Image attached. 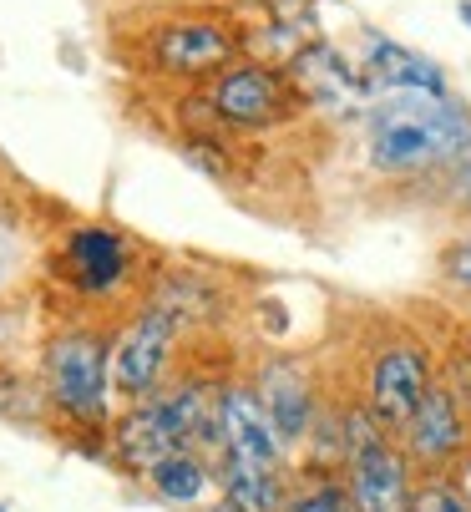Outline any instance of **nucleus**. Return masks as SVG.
<instances>
[{"instance_id": "nucleus-10", "label": "nucleus", "mask_w": 471, "mask_h": 512, "mask_svg": "<svg viewBox=\"0 0 471 512\" xmlns=\"http://www.w3.org/2000/svg\"><path fill=\"white\" fill-rule=\"evenodd\" d=\"M127 274V249L112 229H76L66 239V279L87 295H107Z\"/></svg>"}, {"instance_id": "nucleus-5", "label": "nucleus", "mask_w": 471, "mask_h": 512, "mask_svg": "<svg viewBox=\"0 0 471 512\" xmlns=\"http://www.w3.org/2000/svg\"><path fill=\"white\" fill-rule=\"evenodd\" d=\"M51 396L71 416L97 421L107 411V340L102 335H61L46 350Z\"/></svg>"}, {"instance_id": "nucleus-3", "label": "nucleus", "mask_w": 471, "mask_h": 512, "mask_svg": "<svg viewBox=\"0 0 471 512\" xmlns=\"http://www.w3.org/2000/svg\"><path fill=\"white\" fill-rule=\"evenodd\" d=\"M350 497L355 512H411L406 462L385 442V426L370 416H350Z\"/></svg>"}, {"instance_id": "nucleus-9", "label": "nucleus", "mask_w": 471, "mask_h": 512, "mask_svg": "<svg viewBox=\"0 0 471 512\" xmlns=\"http://www.w3.org/2000/svg\"><path fill=\"white\" fill-rule=\"evenodd\" d=\"M284 82L264 66H239L213 87V112L233 127H264L274 117H284Z\"/></svg>"}, {"instance_id": "nucleus-14", "label": "nucleus", "mask_w": 471, "mask_h": 512, "mask_svg": "<svg viewBox=\"0 0 471 512\" xmlns=\"http://www.w3.org/2000/svg\"><path fill=\"white\" fill-rule=\"evenodd\" d=\"M147 482H152L157 497H168V502H198L203 487H208V472H203L198 457H188V452H168L163 462H152V467H147Z\"/></svg>"}, {"instance_id": "nucleus-1", "label": "nucleus", "mask_w": 471, "mask_h": 512, "mask_svg": "<svg viewBox=\"0 0 471 512\" xmlns=\"http://www.w3.org/2000/svg\"><path fill=\"white\" fill-rule=\"evenodd\" d=\"M471 153V117L441 92H390L370 122V158L385 173H416Z\"/></svg>"}, {"instance_id": "nucleus-2", "label": "nucleus", "mask_w": 471, "mask_h": 512, "mask_svg": "<svg viewBox=\"0 0 471 512\" xmlns=\"http://www.w3.org/2000/svg\"><path fill=\"white\" fill-rule=\"evenodd\" d=\"M218 436H223V487L233 507L244 512H274L279 487V426L254 391H223L218 396Z\"/></svg>"}, {"instance_id": "nucleus-6", "label": "nucleus", "mask_w": 471, "mask_h": 512, "mask_svg": "<svg viewBox=\"0 0 471 512\" xmlns=\"http://www.w3.org/2000/svg\"><path fill=\"white\" fill-rule=\"evenodd\" d=\"M426 391H431V371L416 345L380 350L375 371H370V411L380 426H406L416 416V406L426 401Z\"/></svg>"}, {"instance_id": "nucleus-8", "label": "nucleus", "mask_w": 471, "mask_h": 512, "mask_svg": "<svg viewBox=\"0 0 471 512\" xmlns=\"http://www.w3.org/2000/svg\"><path fill=\"white\" fill-rule=\"evenodd\" d=\"M233 46L239 41L218 21H178V26L157 31V66L178 71V77H203V71L228 66Z\"/></svg>"}, {"instance_id": "nucleus-18", "label": "nucleus", "mask_w": 471, "mask_h": 512, "mask_svg": "<svg viewBox=\"0 0 471 512\" xmlns=\"http://www.w3.org/2000/svg\"><path fill=\"white\" fill-rule=\"evenodd\" d=\"M11 269H16V234L0 224V284L11 279Z\"/></svg>"}, {"instance_id": "nucleus-7", "label": "nucleus", "mask_w": 471, "mask_h": 512, "mask_svg": "<svg viewBox=\"0 0 471 512\" xmlns=\"http://www.w3.org/2000/svg\"><path fill=\"white\" fill-rule=\"evenodd\" d=\"M168 350H173V315L168 310H147L132 335L117 345L112 355V376L127 396H147L157 386V376H163V365H168Z\"/></svg>"}, {"instance_id": "nucleus-20", "label": "nucleus", "mask_w": 471, "mask_h": 512, "mask_svg": "<svg viewBox=\"0 0 471 512\" xmlns=\"http://www.w3.org/2000/svg\"><path fill=\"white\" fill-rule=\"evenodd\" d=\"M461 188H466V203H471V173H466V178H461Z\"/></svg>"}, {"instance_id": "nucleus-17", "label": "nucleus", "mask_w": 471, "mask_h": 512, "mask_svg": "<svg viewBox=\"0 0 471 512\" xmlns=\"http://www.w3.org/2000/svg\"><path fill=\"white\" fill-rule=\"evenodd\" d=\"M441 269H446V279H451V284L471 289V239L451 244V249H446V259H441Z\"/></svg>"}, {"instance_id": "nucleus-16", "label": "nucleus", "mask_w": 471, "mask_h": 512, "mask_svg": "<svg viewBox=\"0 0 471 512\" xmlns=\"http://www.w3.org/2000/svg\"><path fill=\"white\" fill-rule=\"evenodd\" d=\"M289 512H355V497L345 487H314L289 502Z\"/></svg>"}, {"instance_id": "nucleus-15", "label": "nucleus", "mask_w": 471, "mask_h": 512, "mask_svg": "<svg viewBox=\"0 0 471 512\" xmlns=\"http://www.w3.org/2000/svg\"><path fill=\"white\" fill-rule=\"evenodd\" d=\"M411 512H471V502L446 482H426L421 492H411Z\"/></svg>"}, {"instance_id": "nucleus-12", "label": "nucleus", "mask_w": 471, "mask_h": 512, "mask_svg": "<svg viewBox=\"0 0 471 512\" xmlns=\"http://www.w3.org/2000/svg\"><path fill=\"white\" fill-rule=\"evenodd\" d=\"M370 77L390 92H441V66L396 41H370Z\"/></svg>"}, {"instance_id": "nucleus-11", "label": "nucleus", "mask_w": 471, "mask_h": 512, "mask_svg": "<svg viewBox=\"0 0 471 512\" xmlns=\"http://www.w3.org/2000/svg\"><path fill=\"white\" fill-rule=\"evenodd\" d=\"M406 442L421 462H446L461 452V416H456V401L446 391H426V401L416 406V416L406 421Z\"/></svg>"}, {"instance_id": "nucleus-4", "label": "nucleus", "mask_w": 471, "mask_h": 512, "mask_svg": "<svg viewBox=\"0 0 471 512\" xmlns=\"http://www.w3.org/2000/svg\"><path fill=\"white\" fill-rule=\"evenodd\" d=\"M208 431V396L193 386V391H178L168 401H152L142 411H132L122 421V452L137 462V467H152V462H163L168 452H183L188 436Z\"/></svg>"}, {"instance_id": "nucleus-19", "label": "nucleus", "mask_w": 471, "mask_h": 512, "mask_svg": "<svg viewBox=\"0 0 471 512\" xmlns=\"http://www.w3.org/2000/svg\"><path fill=\"white\" fill-rule=\"evenodd\" d=\"M461 21L471 26V0H461Z\"/></svg>"}, {"instance_id": "nucleus-13", "label": "nucleus", "mask_w": 471, "mask_h": 512, "mask_svg": "<svg viewBox=\"0 0 471 512\" xmlns=\"http://www.w3.org/2000/svg\"><path fill=\"white\" fill-rule=\"evenodd\" d=\"M264 406H269L279 436L294 442V436H304V426H309V381L294 371V365H269L264 371Z\"/></svg>"}]
</instances>
